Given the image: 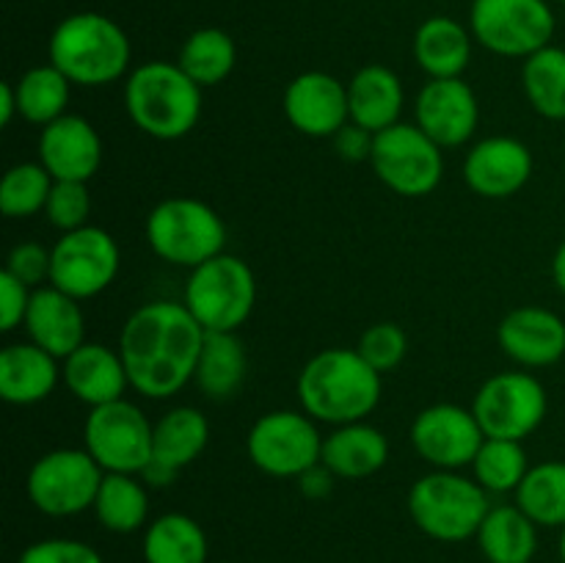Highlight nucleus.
Masks as SVG:
<instances>
[{"label":"nucleus","mask_w":565,"mask_h":563,"mask_svg":"<svg viewBox=\"0 0 565 563\" xmlns=\"http://www.w3.org/2000/svg\"><path fill=\"white\" fill-rule=\"evenodd\" d=\"M563 171H565V160H563Z\"/></svg>","instance_id":"nucleus-49"},{"label":"nucleus","mask_w":565,"mask_h":563,"mask_svg":"<svg viewBox=\"0 0 565 563\" xmlns=\"http://www.w3.org/2000/svg\"><path fill=\"white\" fill-rule=\"evenodd\" d=\"M390 461V439L381 428L362 423L337 425L329 436H323L320 464L337 475V480H364Z\"/></svg>","instance_id":"nucleus-25"},{"label":"nucleus","mask_w":565,"mask_h":563,"mask_svg":"<svg viewBox=\"0 0 565 563\" xmlns=\"http://www.w3.org/2000/svg\"><path fill=\"white\" fill-rule=\"evenodd\" d=\"M373 141H375V132L348 121V125L334 136V149L342 160L362 163V160H370V155H373Z\"/></svg>","instance_id":"nucleus-43"},{"label":"nucleus","mask_w":565,"mask_h":563,"mask_svg":"<svg viewBox=\"0 0 565 563\" xmlns=\"http://www.w3.org/2000/svg\"><path fill=\"white\" fill-rule=\"evenodd\" d=\"M370 166L392 193L423 199L445 180V149L412 121H397L375 132Z\"/></svg>","instance_id":"nucleus-10"},{"label":"nucleus","mask_w":565,"mask_h":563,"mask_svg":"<svg viewBox=\"0 0 565 563\" xmlns=\"http://www.w3.org/2000/svg\"><path fill=\"white\" fill-rule=\"evenodd\" d=\"M17 116H20V105H17L14 83L6 81L3 86H0V125L9 127Z\"/></svg>","instance_id":"nucleus-45"},{"label":"nucleus","mask_w":565,"mask_h":563,"mask_svg":"<svg viewBox=\"0 0 565 563\" xmlns=\"http://www.w3.org/2000/svg\"><path fill=\"white\" fill-rule=\"evenodd\" d=\"M472 412L486 436L524 442L544 425L550 395L530 370H505L480 384Z\"/></svg>","instance_id":"nucleus-12"},{"label":"nucleus","mask_w":565,"mask_h":563,"mask_svg":"<svg viewBox=\"0 0 565 563\" xmlns=\"http://www.w3.org/2000/svg\"><path fill=\"white\" fill-rule=\"evenodd\" d=\"M105 469L86 447H55L31 464L25 491L31 506L50 519H70L94 508Z\"/></svg>","instance_id":"nucleus-9"},{"label":"nucleus","mask_w":565,"mask_h":563,"mask_svg":"<svg viewBox=\"0 0 565 563\" xmlns=\"http://www.w3.org/2000/svg\"><path fill=\"white\" fill-rule=\"evenodd\" d=\"M469 469L489 495H516L524 475L530 472V458L522 442L486 436Z\"/></svg>","instance_id":"nucleus-36"},{"label":"nucleus","mask_w":565,"mask_h":563,"mask_svg":"<svg viewBox=\"0 0 565 563\" xmlns=\"http://www.w3.org/2000/svg\"><path fill=\"white\" fill-rule=\"evenodd\" d=\"M88 213H92L88 182L55 180L47 199V208H44V215H47L50 224L58 232L81 230V226H88Z\"/></svg>","instance_id":"nucleus-39"},{"label":"nucleus","mask_w":565,"mask_h":563,"mask_svg":"<svg viewBox=\"0 0 565 563\" xmlns=\"http://www.w3.org/2000/svg\"><path fill=\"white\" fill-rule=\"evenodd\" d=\"M281 108L301 136L334 138L351 121L348 83L323 70L301 72L287 83Z\"/></svg>","instance_id":"nucleus-18"},{"label":"nucleus","mask_w":565,"mask_h":563,"mask_svg":"<svg viewBox=\"0 0 565 563\" xmlns=\"http://www.w3.org/2000/svg\"><path fill=\"white\" fill-rule=\"evenodd\" d=\"M406 508L417 530L441 544H461L478 535L491 511L489 491L458 469H430L408 489Z\"/></svg>","instance_id":"nucleus-5"},{"label":"nucleus","mask_w":565,"mask_h":563,"mask_svg":"<svg viewBox=\"0 0 565 563\" xmlns=\"http://www.w3.org/2000/svg\"><path fill=\"white\" fill-rule=\"evenodd\" d=\"M207 331L182 301H147L119 331V353L130 390L149 401H169L196 375Z\"/></svg>","instance_id":"nucleus-1"},{"label":"nucleus","mask_w":565,"mask_h":563,"mask_svg":"<svg viewBox=\"0 0 565 563\" xmlns=\"http://www.w3.org/2000/svg\"><path fill=\"white\" fill-rule=\"evenodd\" d=\"M33 290L20 282L17 276H11L9 270L0 274V329L14 331L25 323L28 307H31Z\"/></svg>","instance_id":"nucleus-42"},{"label":"nucleus","mask_w":565,"mask_h":563,"mask_svg":"<svg viewBox=\"0 0 565 563\" xmlns=\"http://www.w3.org/2000/svg\"><path fill=\"white\" fill-rule=\"evenodd\" d=\"M36 160L53 180L88 182L103 166V138L86 116L64 114L39 132Z\"/></svg>","instance_id":"nucleus-21"},{"label":"nucleus","mask_w":565,"mask_h":563,"mask_svg":"<svg viewBox=\"0 0 565 563\" xmlns=\"http://www.w3.org/2000/svg\"><path fill=\"white\" fill-rule=\"evenodd\" d=\"M550 270H552V282H555V287L565 296V241L555 248V254H552Z\"/></svg>","instance_id":"nucleus-46"},{"label":"nucleus","mask_w":565,"mask_h":563,"mask_svg":"<svg viewBox=\"0 0 565 563\" xmlns=\"http://www.w3.org/2000/svg\"><path fill=\"white\" fill-rule=\"evenodd\" d=\"M141 557L143 563H210L207 533L191 513H160L143 528Z\"/></svg>","instance_id":"nucleus-29"},{"label":"nucleus","mask_w":565,"mask_h":563,"mask_svg":"<svg viewBox=\"0 0 565 563\" xmlns=\"http://www.w3.org/2000/svg\"><path fill=\"white\" fill-rule=\"evenodd\" d=\"M50 265H53V252L44 243L22 241L9 252L3 270L36 290V287L50 285Z\"/></svg>","instance_id":"nucleus-41"},{"label":"nucleus","mask_w":565,"mask_h":563,"mask_svg":"<svg viewBox=\"0 0 565 563\" xmlns=\"http://www.w3.org/2000/svg\"><path fill=\"white\" fill-rule=\"evenodd\" d=\"M125 110L154 141H180L202 119V86L177 61H147L125 77Z\"/></svg>","instance_id":"nucleus-4"},{"label":"nucleus","mask_w":565,"mask_h":563,"mask_svg":"<svg viewBox=\"0 0 565 563\" xmlns=\"http://www.w3.org/2000/svg\"><path fill=\"white\" fill-rule=\"evenodd\" d=\"M246 453L254 467L268 478L298 480L307 469L320 464L323 434L318 419L303 408H274L252 425Z\"/></svg>","instance_id":"nucleus-11"},{"label":"nucleus","mask_w":565,"mask_h":563,"mask_svg":"<svg viewBox=\"0 0 565 563\" xmlns=\"http://www.w3.org/2000/svg\"><path fill=\"white\" fill-rule=\"evenodd\" d=\"M356 351L362 353V359L370 368L384 375L403 364V359L408 353V337L401 326L392 323V320H384V323H375L364 329V334L359 337Z\"/></svg>","instance_id":"nucleus-38"},{"label":"nucleus","mask_w":565,"mask_h":563,"mask_svg":"<svg viewBox=\"0 0 565 563\" xmlns=\"http://www.w3.org/2000/svg\"><path fill=\"white\" fill-rule=\"evenodd\" d=\"M406 105L403 81L384 64H367L348 81V110L353 125L381 132L397 125Z\"/></svg>","instance_id":"nucleus-26"},{"label":"nucleus","mask_w":565,"mask_h":563,"mask_svg":"<svg viewBox=\"0 0 565 563\" xmlns=\"http://www.w3.org/2000/svg\"><path fill=\"white\" fill-rule=\"evenodd\" d=\"M248 357L237 331H207L193 384L210 401H230L246 381Z\"/></svg>","instance_id":"nucleus-30"},{"label":"nucleus","mask_w":565,"mask_h":563,"mask_svg":"<svg viewBox=\"0 0 565 563\" xmlns=\"http://www.w3.org/2000/svg\"><path fill=\"white\" fill-rule=\"evenodd\" d=\"M550 3H565V0H550Z\"/></svg>","instance_id":"nucleus-48"},{"label":"nucleus","mask_w":565,"mask_h":563,"mask_svg":"<svg viewBox=\"0 0 565 563\" xmlns=\"http://www.w3.org/2000/svg\"><path fill=\"white\" fill-rule=\"evenodd\" d=\"M414 453L434 469L472 467L486 434L475 417L472 406L461 403H434L414 417L408 428Z\"/></svg>","instance_id":"nucleus-15"},{"label":"nucleus","mask_w":565,"mask_h":563,"mask_svg":"<svg viewBox=\"0 0 565 563\" xmlns=\"http://www.w3.org/2000/svg\"><path fill=\"white\" fill-rule=\"evenodd\" d=\"M513 502L533 519L539 528L565 524V461H544L530 467Z\"/></svg>","instance_id":"nucleus-35"},{"label":"nucleus","mask_w":565,"mask_h":563,"mask_svg":"<svg viewBox=\"0 0 565 563\" xmlns=\"http://www.w3.org/2000/svg\"><path fill=\"white\" fill-rule=\"evenodd\" d=\"M47 55L72 86L103 88L130 75L132 44L125 28L110 17L77 11L53 28Z\"/></svg>","instance_id":"nucleus-3"},{"label":"nucleus","mask_w":565,"mask_h":563,"mask_svg":"<svg viewBox=\"0 0 565 563\" xmlns=\"http://www.w3.org/2000/svg\"><path fill=\"white\" fill-rule=\"evenodd\" d=\"M55 180L39 160H22L3 174L0 210L6 219H33L47 208Z\"/></svg>","instance_id":"nucleus-37"},{"label":"nucleus","mask_w":565,"mask_h":563,"mask_svg":"<svg viewBox=\"0 0 565 563\" xmlns=\"http://www.w3.org/2000/svg\"><path fill=\"white\" fill-rule=\"evenodd\" d=\"M475 36L456 17L436 14L419 22L412 53L419 70L430 77H463L472 61Z\"/></svg>","instance_id":"nucleus-27"},{"label":"nucleus","mask_w":565,"mask_h":563,"mask_svg":"<svg viewBox=\"0 0 565 563\" xmlns=\"http://www.w3.org/2000/svg\"><path fill=\"white\" fill-rule=\"evenodd\" d=\"M61 359L39 348L36 342H11L0 351V397L11 406H36L55 392Z\"/></svg>","instance_id":"nucleus-24"},{"label":"nucleus","mask_w":565,"mask_h":563,"mask_svg":"<svg viewBox=\"0 0 565 563\" xmlns=\"http://www.w3.org/2000/svg\"><path fill=\"white\" fill-rule=\"evenodd\" d=\"M533 152L516 136H489L469 147L463 158V180L483 199H511L530 182Z\"/></svg>","instance_id":"nucleus-19"},{"label":"nucleus","mask_w":565,"mask_h":563,"mask_svg":"<svg viewBox=\"0 0 565 563\" xmlns=\"http://www.w3.org/2000/svg\"><path fill=\"white\" fill-rule=\"evenodd\" d=\"M14 92L17 105H20V119H25L28 125L47 127L50 121L70 114L66 108H70L72 99V83L50 61L22 72L20 81L14 83Z\"/></svg>","instance_id":"nucleus-32"},{"label":"nucleus","mask_w":565,"mask_h":563,"mask_svg":"<svg viewBox=\"0 0 565 563\" xmlns=\"http://www.w3.org/2000/svg\"><path fill=\"white\" fill-rule=\"evenodd\" d=\"M210 442V419L196 406H174L154 419L152 458L141 469L149 489H166L191 467Z\"/></svg>","instance_id":"nucleus-17"},{"label":"nucleus","mask_w":565,"mask_h":563,"mask_svg":"<svg viewBox=\"0 0 565 563\" xmlns=\"http://www.w3.org/2000/svg\"><path fill=\"white\" fill-rule=\"evenodd\" d=\"M182 304L204 331H237L257 304L254 270L235 254H218L188 274Z\"/></svg>","instance_id":"nucleus-7"},{"label":"nucleus","mask_w":565,"mask_h":563,"mask_svg":"<svg viewBox=\"0 0 565 563\" xmlns=\"http://www.w3.org/2000/svg\"><path fill=\"white\" fill-rule=\"evenodd\" d=\"M557 557H561V563H565V524L561 528V539H557Z\"/></svg>","instance_id":"nucleus-47"},{"label":"nucleus","mask_w":565,"mask_h":563,"mask_svg":"<svg viewBox=\"0 0 565 563\" xmlns=\"http://www.w3.org/2000/svg\"><path fill=\"white\" fill-rule=\"evenodd\" d=\"M334 480L337 475L331 472L326 464H315V467L307 469L296 484L298 489H301V495L309 497V500H326V497L334 491Z\"/></svg>","instance_id":"nucleus-44"},{"label":"nucleus","mask_w":565,"mask_h":563,"mask_svg":"<svg viewBox=\"0 0 565 563\" xmlns=\"http://www.w3.org/2000/svg\"><path fill=\"white\" fill-rule=\"evenodd\" d=\"M414 125L441 149L463 147L480 125V99L463 77H430L414 99Z\"/></svg>","instance_id":"nucleus-16"},{"label":"nucleus","mask_w":565,"mask_h":563,"mask_svg":"<svg viewBox=\"0 0 565 563\" xmlns=\"http://www.w3.org/2000/svg\"><path fill=\"white\" fill-rule=\"evenodd\" d=\"M50 252H53L50 285L64 290L66 296L77 298V301L97 298L119 276V243L103 226L88 224L81 230L61 232Z\"/></svg>","instance_id":"nucleus-14"},{"label":"nucleus","mask_w":565,"mask_h":563,"mask_svg":"<svg viewBox=\"0 0 565 563\" xmlns=\"http://www.w3.org/2000/svg\"><path fill=\"white\" fill-rule=\"evenodd\" d=\"M177 64L196 86L213 88L224 83L235 70L237 44L221 28H199L182 42Z\"/></svg>","instance_id":"nucleus-33"},{"label":"nucleus","mask_w":565,"mask_h":563,"mask_svg":"<svg viewBox=\"0 0 565 563\" xmlns=\"http://www.w3.org/2000/svg\"><path fill=\"white\" fill-rule=\"evenodd\" d=\"M497 346L524 370L552 368L565 357V320L552 309L524 304L500 320Z\"/></svg>","instance_id":"nucleus-20"},{"label":"nucleus","mask_w":565,"mask_h":563,"mask_svg":"<svg viewBox=\"0 0 565 563\" xmlns=\"http://www.w3.org/2000/svg\"><path fill=\"white\" fill-rule=\"evenodd\" d=\"M92 511L108 533H138L152 522L149 519V486L143 484L141 475L105 472Z\"/></svg>","instance_id":"nucleus-31"},{"label":"nucleus","mask_w":565,"mask_h":563,"mask_svg":"<svg viewBox=\"0 0 565 563\" xmlns=\"http://www.w3.org/2000/svg\"><path fill=\"white\" fill-rule=\"evenodd\" d=\"M152 436L154 423L127 397L88 408L83 423V447L105 472L141 475L152 458Z\"/></svg>","instance_id":"nucleus-13"},{"label":"nucleus","mask_w":565,"mask_h":563,"mask_svg":"<svg viewBox=\"0 0 565 563\" xmlns=\"http://www.w3.org/2000/svg\"><path fill=\"white\" fill-rule=\"evenodd\" d=\"M28 340L64 362L72 351L86 342V312L83 301L66 296L53 285L36 287L25 315Z\"/></svg>","instance_id":"nucleus-23"},{"label":"nucleus","mask_w":565,"mask_h":563,"mask_svg":"<svg viewBox=\"0 0 565 563\" xmlns=\"http://www.w3.org/2000/svg\"><path fill=\"white\" fill-rule=\"evenodd\" d=\"M296 392L309 417L337 428L367 419L379 408L384 384L356 348H323L301 368Z\"/></svg>","instance_id":"nucleus-2"},{"label":"nucleus","mask_w":565,"mask_h":563,"mask_svg":"<svg viewBox=\"0 0 565 563\" xmlns=\"http://www.w3.org/2000/svg\"><path fill=\"white\" fill-rule=\"evenodd\" d=\"M149 248L177 268H199L226 248V224L196 196H171L154 204L143 224Z\"/></svg>","instance_id":"nucleus-6"},{"label":"nucleus","mask_w":565,"mask_h":563,"mask_svg":"<svg viewBox=\"0 0 565 563\" xmlns=\"http://www.w3.org/2000/svg\"><path fill=\"white\" fill-rule=\"evenodd\" d=\"M17 563H105V557L88 541L55 535V539L28 544L17 557Z\"/></svg>","instance_id":"nucleus-40"},{"label":"nucleus","mask_w":565,"mask_h":563,"mask_svg":"<svg viewBox=\"0 0 565 563\" xmlns=\"http://www.w3.org/2000/svg\"><path fill=\"white\" fill-rule=\"evenodd\" d=\"M61 373H64V384L72 397L86 403L88 408L121 401L125 392L130 390L119 348H110L105 342H83L61 362Z\"/></svg>","instance_id":"nucleus-22"},{"label":"nucleus","mask_w":565,"mask_h":563,"mask_svg":"<svg viewBox=\"0 0 565 563\" xmlns=\"http://www.w3.org/2000/svg\"><path fill=\"white\" fill-rule=\"evenodd\" d=\"M469 31L489 53L524 61L550 47L557 17L550 0H472Z\"/></svg>","instance_id":"nucleus-8"},{"label":"nucleus","mask_w":565,"mask_h":563,"mask_svg":"<svg viewBox=\"0 0 565 563\" xmlns=\"http://www.w3.org/2000/svg\"><path fill=\"white\" fill-rule=\"evenodd\" d=\"M522 92L535 114L565 121V47L550 44L522 61Z\"/></svg>","instance_id":"nucleus-34"},{"label":"nucleus","mask_w":565,"mask_h":563,"mask_svg":"<svg viewBox=\"0 0 565 563\" xmlns=\"http://www.w3.org/2000/svg\"><path fill=\"white\" fill-rule=\"evenodd\" d=\"M475 541L486 563H533L539 555V524L516 502L491 506Z\"/></svg>","instance_id":"nucleus-28"}]
</instances>
